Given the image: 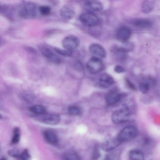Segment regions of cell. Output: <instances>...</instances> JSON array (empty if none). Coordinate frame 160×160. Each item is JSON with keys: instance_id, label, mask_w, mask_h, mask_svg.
<instances>
[{"instance_id": "1", "label": "cell", "mask_w": 160, "mask_h": 160, "mask_svg": "<svg viewBox=\"0 0 160 160\" xmlns=\"http://www.w3.org/2000/svg\"><path fill=\"white\" fill-rule=\"evenodd\" d=\"M130 117L128 107L126 105H123L120 108L113 112L112 115V120L114 123L121 124L128 121Z\"/></svg>"}, {"instance_id": "2", "label": "cell", "mask_w": 160, "mask_h": 160, "mask_svg": "<svg viewBox=\"0 0 160 160\" xmlns=\"http://www.w3.org/2000/svg\"><path fill=\"white\" fill-rule=\"evenodd\" d=\"M138 133V131L136 128L131 126H127L120 132L116 138L122 143L134 138Z\"/></svg>"}, {"instance_id": "3", "label": "cell", "mask_w": 160, "mask_h": 160, "mask_svg": "<svg viewBox=\"0 0 160 160\" xmlns=\"http://www.w3.org/2000/svg\"><path fill=\"white\" fill-rule=\"evenodd\" d=\"M80 42L79 39L77 36L69 35L63 38L62 45L64 49L73 51L79 46Z\"/></svg>"}, {"instance_id": "4", "label": "cell", "mask_w": 160, "mask_h": 160, "mask_svg": "<svg viewBox=\"0 0 160 160\" xmlns=\"http://www.w3.org/2000/svg\"><path fill=\"white\" fill-rule=\"evenodd\" d=\"M103 67V63L101 59L93 56L89 59L87 64L88 70L93 74L98 73L102 70Z\"/></svg>"}, {"instance_id": "5", "label": "cell", "mask_w": 160, "mask_h": 160, "mask_svg": "<svg viewBox=\"0 0 160 160\" xmlns=\"http://www.w3.org/2000/svg\"><path fill=\"white\" fill-rule=\"evenodd\" d=\"M79 19L83 24L89 27L95 26L99 23L98 17L94 14L90 12L82 14L80 16Z\"/></svg>"}, {"instance_id": "6", "label": "cell", "mask_w": 160, "mask_h": 160, "mask_svg": "<svg viewBox=\"0 0 160 160\" xmlns=\"http://www.w3.org/2000/svg\"><path fill=\"white\" fill-rule=\"evenodd\" d=\"M37 8L36 5L32 2L26 3L21 10L20 13L22 16L28 18H35L37 14Z\"/></svg>"}, {"instance_id": "7", "label": "cell", "mask_w": 160, "mask_h": 160, "mask_svg": "<svg viewBox=\"0 0 160 160\" xmlns=\"http://www.w3.org/2000/svg\"><path fill=\"white\" fill-rule=\"evenodd\" d=\"M40 51L42 55L50 62L56 64L61 63L60 58L49 48L45 46H41Z\"/></svg>"}, {"instance_id": "8", "label": "cell", "mask_w": 160, "mask_h": 160, "mask_svg": "<svg viewBox=\"0 0 160 160\" xmlns=\"http://www.w3.org/2000/svg\"><path fill=\"white\" fill-rule=\"evenodd\" d=\"M89 50L90 53L100 58H104L106 55V52L105 49L101 45L97 43H93L91 44Z\"/></svg>"}, {"instance_id": "9", "label": "cell", "mask_w": 160, "mask_h": 160, "mask_svg": "<svg viewBox=\"0 0 160 160\" xmlns=\"http://www.w3.org/2000/svg\"><path fill=\"white\" fill-rule=\"evenodd\" d=\"M131 34V31L129 28L123 26L117 30L116 36L118 41L121 42H126L129 39Z\"/></svg>"}, {"instance_id": "10", "label": "cell", "mask_w": 160, "mask_h": 160, "mask_svg": "<svg viewBox=\"0 0 160 160\" xmlns=\"http://www.w3.org/2000/svg\"><path fill=\"white\" fill-rule=\"evenodd\" d=\"M122 97V93L115 91H112L107 94L105 99L107 104L111 106L119 102Z\"/></svg>"}, {"instance_id": "11", "label": "cell", "mask_w": 160, "mask_h": 160, "mask_svg": "<svg viewBox=\"0 0 160 160\" xmlns=\"http://www.w3.org/2000/svg\"><path fill=\"white\" fill-rule=\"evenodd\" d=\"M59 13L61 17L65 20H70L74 17L75 12L73 7L69 4L63 5L61 8Z\"/></svg>"}, {"instance_id": "12", "label": "cell", "mask_w": 160, "mask_h": 160, "mask_svg": "<svg viewBox=\"0 0 160 160\" xmlns=\"http://www.w3.org/2000/svg\"><path fill=\"white\" fill-rule=\"evenodd\" d=\"M85 8L89 11L99 12L103 8L102 3L98 0L86 1L84 3Z\"/></svg>"}, {"instance_id": "13", "label": "cell", "mask_w": 160, "mask_h": 160, "mask_svg": "<svg viewBox=\"0 0 160 160\" xmlns=\"http://www.w3.org/2000/svg\"><path fill=\"white\" fill-rule=\"evenodd\" d=\"M121 143L117 138L105 141L101 145V148L106 152L112 151L118 147Z\"/></svg>"}, {"instance_id": "14", "label": "cell", "mask_w": 160, "mask_h": 160, "mask_svg": "<svg viewBox=\"0 0 160 160\" xmlns=\"http://www.w3.org/2000/svg\"><path fill=\"white\" fill-rule=\"evenodd\" d=\"M42 116V122L44 123L52 125H54L58 123L60 120V116L54 114H45Z\"/></svg>"}, {"instance_id": "15", "label": "cell", "mask_w": 160, "mask_h": 160, "mask_svg": "<svg viewBox=\"0 0 160 160\" xmlns=\"http://www.w3.org/2000/svg\"><path fill=\"white\" fill-rule=\"evenodd\" d=\"M114 80L109 75L104 73L101 75L99 79V83L100 86L103 88H108L112 85Z\"/></svg>"}, {"instance_id": "16", "label": "cell", "mask_w": 160, "mask_h": 160, "mask_svg": "<svg viewBox=\"0 0 160 160\" xmlns=\"http://www.w3.org/2000/svg\"><path fill=\"white\" fill-rule=\"evenodd\" d=\"M43 135L46 141L51 144H56L58 142V138L57 135L52 130H45L43 132Z\"/></svg>"}, {"instance_id": "17", "label": "cell", "mask_w": 160, "mask_h": 160, "mask_svg": "<svg viewBox=\"0 0 160 160\" xmlns=\"http://www.w3.org/2000/svg\"><path fill=\"white\" fill-rule=\"evenodd\" d=\"M130 160H144V155L141 151L134 149L131 150L129 153Z\"/></svg>"}, {"instance_id": "18", "label": "cell", "mask_w": 160, "mask_h": 160, "mask_svg": "<svg viewBox=\"0 0 160 160\" xmlns=\"http://www.w3.org/2000/svg\"><path fill=\"white\" fill-rule=\"evenodd\" d=\"M152 23L150 20L142 18H139L134 21L133 22V25L140 28H147L150 27Z\"/></svg>"}, {"instance_id": "19", "label": "cell", "mask_w": 160, "mask_h": 160, "mask_svg": "<svg viewBox=\"0 0 160 160\" xmlns=\"http://www.w3.org/2000/svg\"><path fill=\"white\" fill-rule=\"evenodd\" d=\"M154 2L152 0L144 1L141 6V11L143 13H148L151 12L154 8Z\"/></svg>"}, {"instance_id": "20", "label": "cell", "mask_w": 160, "mask_h": 160, "mask_svg": "<svg viewBox=\"0 0 160 160\" xmlns=\"http://www.w3.org/2000/svg\"><path fill=\"white\" fill-rule=\"evenodd\" d=\"M128 52L123 47H118L114 51L116 58L121 60H124L126 58Z\"/></svg>"}, {"instance_id": "21", "label": "cell", "mask_w": 160, "mask_h": 160, "mask_svg": "<svg viewBox=\"0 0 160 160\" xmlns=\"http://www.w3.org/2000/svg\"><path fill=\"white\" fill-rule=\"evenodd\" d=\"M30 110L32 113L40 116L46 113V108L41 105L33 106L30 108Z\"/></svg>"}, {"instance_id": "22", "label": "cell", "mask_w": 160, "mask_h": 160, "mask_svg": "<svg viewBox=\"0 0 160 160\" xmlns=\"http://www.w3.org/2000/svg\"><path fill=\"white\" fill-rule=\"evenodd\" d=\"M139 89L140 91L142 93H147L149 91L151 86L147 82L142 79L139 84Z\"/></svg>"}, {"instance_id": "23", "label": "cell", "mask_w": 160, "mask_h": 160, "mask_svg": "<svg viewBox=\"0 0 160 160\" xmlns=\"http://www.w3.org/2000/svg\"><path fill=\"white\" fill-rule=\"evenodd\" d=\"M38 10L40 14L43 16L49 15L51 12V7L48 5H41L38 8Z\"/></svg>"}, {"instance_id": "24", "label": "cell", "mask_w": 160, "mask_h": 160, "mask_svg": "<svg viewBox=\"0 0 160 160\" xmlns=\"http://www.w3.org/2000/svg\"><path fill=\"white\" fill-rule=\"evenodd\" d=\"M68 111L70 114L74 116L79 115L82 112L81 108L76 106H71L68 107Z\"/></svg>"}, {"instance_id": "25", "label": "cell", "mask_w": 160, "mask_h": 160, "mask_svg": "<svg viewBox=\"0 0 160 160\" xmlns=\"http://www.w3.org/2000/svg\"><path fill=\"white\" fill-rule=\"evenodd\" d=\"M54 50L55 52L65 57L71 56L73 53V51L62 49L58 48H54Z\"/></svg>"}, {"instance_id": "26", "label": "cell", "mask_w": 160, "mask_h": 160, "mask_svg": "<svg viewBox=\"0 0 160 160\" xmlns=\"http://www.w3.org/2000/svg\"><path fill=\"white\" fill-rule=\"evenodd\" d=\"M64 159V160H79V157L76 152H69L65 154Z\"/></svg>"}, {"instance_id": "27", "label": "cell", "mask_w": 160, "mask_h": 160, "mask_svg": "<svg viewBox=\"0 0 160 160\" xmlns=\"http://www.w3.org/2000/svg\"><path fill=\"white\" fill-rule=\"evenodd\" d=\"M100 157V153L98 145L94 146L92 150V160H98Z\"/></svg>"}, {"instance_id": "28", "label": "cell", "mask_w": 160, "mask_h": 160, "mask_svg": "<svg viewBox=\"0 0 160 160\" xmlns=\"http://www.w3.org/2000/svg\"><path fill=\"white\" fill-rule=\"evenodd\" d=\"M19 160H31V157L27 149H25L18 158Z\"/></svg>"}, {"instance_id": "29", "label": "cell", "mask_w": 160, "mask_h": 160, "mask_svg": "<svg viewBox=\"0 0 160 160\" xmlns=\"http://www.w3.org/2000/svg\"><path fill=\"white\" fill-rule=\"evenodd\" d=\"M14 135L12 138V142L13 144L17 143L20 139V135L18 129L15 128L14 131Z\"/></svg>"}, {"instance_id": "30", "label": "cell", "mask_w": 160, "mask_h": 160, "mask_svg": "<svg viewBox=\"0 0 160 160\" xmlns=\"http://www.w3.org/2000/svg\"><path fill=\"white\" fill-rule=\"evenodd\" d=\"M8 154L13 157L18 158L20 155L18 150L16 148L12 149L8 152Z\"/></svg>"}, {"instance_id": "31", "label": "cell", "mask_w": 160, "mask_h": 160, "mask_svg": "<svg viewBox=\"0 0 160 160\" xmlns=\"http://www.w3.org/2000/svg\"><path fill=\"white\" fill-rule=\"evenodd\" d=\"M114 71L118 73H121L125 71V68L120 65L116 66L114 68Z\"/></svg>"}, {"instance_id": "32", "label": "cell", "mask_w": 160, "mask_h": 160, "mask_svg": "<svg viewBox=\"0 0 160 160\" xmlns=\"http://www.w3.org/2000/svg\"><path fill=\"white\" fill-rule=\"evenodd\" d=\"M126 81L127 84L130 88L133 90H136V88L135 86L130 81L128 78H127L126 79Z\"/></svg>"}, {"instance_id": "33", "label": "cell", "mask_w": 160, "mask_h": 160, "mask_svg": "<svg viewBox=\"0 0 160 160\" xmlns=\"http://www.w3.org/2000/svg\"><path fill=\"white\" fill-rule=\"evenodd\" d=\"M104 160H113V159L110 156L108 155L106 156Z\"/></svg>"}, {"instance_id": "34", "label": "cell", "mask_w": 160, "mask_h": 160, "mask_svg": "<svg viewBox=\"0 0 160 160\" xmlns=\"http://www.w3.org/2000/svg\"><path fill=\"white\" fill-rule=\"evenodd\" d=\"M0 160H7L6 158L3 157L0 159Z\"/></svg>"}, {"instance_id": "35", "label": "cell", "mask_w": 160, "mask_h": 160, "mask_svg": "<svg viewBox=\"0 0 160 160\" xmlns=\"http://www.w3.org/2000/svg\"><path fill=\"white\" fill-rule=\"evenodd\" d=\"M2 118V116L0 114V118Z\"/></svg>"}]
</instances>
